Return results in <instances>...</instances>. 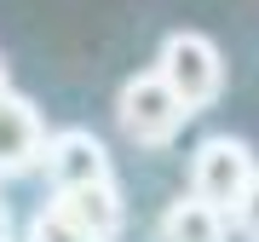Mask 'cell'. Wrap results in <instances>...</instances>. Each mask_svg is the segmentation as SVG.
I'll use <instances>...</instances> for the list:
<instances>
[{"instance_id":"3957f363","label":"cell","mask_w":259,"mask_h":242,"mask_svg":"<svg viewBox=\"0 0 259 242\" xmlns=\"http://www.w3.org/2000/svg\"><path fill=\"white\" fill-rule=\"evenodd\" d=\"M259 162L248 139H236V133H207L202 144H196L190 156V196H202L207 208H219V214H231V208L242 202V190L253 185Z\"/></svg>"},{"instance_id":"7a4b0ae2","label":"cell","mask_w":259,"mask_h":242,"mask_svg":"<svg viewBox=\"0 0 259 242\" xmlns=\"http://www.w3.org/2000/svg\"><path fill=\"white\" fill-rule=\"evenodd\" d=\"M185 121H190V110L179 104V93L161 81L156 69H139V75L121 81V93H115V127L127 133V144L167 150L179 133H185Z\"/></svg>"},{"instance_id":"5b68a950","label":"cell","mask_w":259,"mask_h":242,"mask_svg":"<svg viewBox=\"0 0 259 242\" xmlns=\"http://www.w3.org/2000/svg\"><path fill=\"white\" fill-rule=\"evenodd\" d=\"M47 156V121L23 93H0V179L35 173Z\"/></svg>"},{"instance_id":"30bf717a","label":"cell","mask_w":259,"mask_h":242,"mask_svg":"<svg viewBox=\"0 0 259 242\" xmlns=\"http://www.w3.org/2000/svg\"><path fill=\"white\" fill-rule=\"evenodd\" d=\"M0 93H12V69H6V52H0Z\"/></svg>"},{"instance_id":"8992f818","label":"cell","mask_w":259,"mask_h":242,"mask_svg":"<svg viewBox=\"0 0 259 242\" xmlns=\"http://www.w3.org/2000/svg\"><path fill=\"white\" fill-rule=\"evenodd\" d=\"M52 208L75 225L81 242H115L121 225H127V202H121V185H87V190H58Z\"/></svg>"},{"instance_id":"277c9868","label":"cell","mask_w":259,"mask_h":242,"mask_svg":"<svg viewBox=\"0 0 259 242\" xmlns=\"http://www.w3.org/2000/svg\"><path fill=\"white\" fill-rule=\"evenodd\" d=\"M47 168L52 190H87V185H115V168H110V150L93 127H58L47 133Z\"/></svg>"},{"instance_id":"6da1fadb","label":"cell","mask_w":259,"mask_h":242,"mask_svg":"<svg viewBox=\"0 0 259 242\" xmlns=\"http://www.w3.org/2000/svg\"><path fill=\"white\" fill-rule=\"evenodd\" d=\"M156 75L179 93V104L196 115V110H213L225 98V52L219 41L202 35V29H173L156 52Z\"/></svg>"},{"instance_id":"ba28073f","label":"cell","mask_w":259,"mask_h":242,"mask_svg":"<svg viewBox=\"0 0 259 242\" xmlns=\"http://www.w3.org/2000/svg\"><path fill=\"white\" fill-rule=\"evenodd\" d=\"M225 219H231V231H236L242 242H259V173H253V185L242 190V202H236Z\"/></svg>"},{"instance_id":"52a82bcc","label":"cell","mask_w":259,"mask_h":242,"mask_svg":"<svg viewBox=\"0 0 259 242\" xmlns=\"http://www.w3.org/2000/svg\"><path fill=\"white\" fill-rule=\"evenodd\" d=\"M225 231H231V219L219 208H207L202 196H190V190L173 196L156 219V242H225Z\"/></svg>"},{"instance_id":"9c48e42d","label":"cell","mask_w":259,"mask_h":242,"mask_svg":"<svg viewBox=\"0 0 259 242\" xmlns=\"http://www.w3.org/2000/svg\"><path fill=\"white\" fill-rule=\"evenodd\" d=\"M0 242H12V208L0 202Z\"/></svg>"}]
</instances>
